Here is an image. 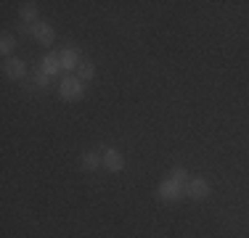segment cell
I'll list each match as a JSON object with an SVG mask.
<instances>
[{
    "label": "cell",
    "instance_id": "6da1fadb",
    "mask_svg": "<svg viewBox=\"0 0 249 238\" xmlns=\"http://www.w3.org/2000/svg\"><path fill=\"white\" fill-rule=\"evenodd\" d=\"M61 98H67V101H80L82 98V82L80 80H74V77H67V80L61 82Z\"/></svg>",
    "mask_w": 249,
    "mask_h": 238
},
{
    "label": "cell",
    "instance_id": "7a4b0ae2",
    "mask_svg": "<svg viewBox=\"0 0 249 238\" xmlns=\"http://www.w3.org/2000/svg\"><path fill=\"white\" fill-rule=\"evenodd\" d=\"M32 34H35V40H37L40 45H51L53 43V29L48 27V24H37V21H35Z\"/></svg>",
    "mask_w": 249,
    "mask_h": 238
},
{
    "label": "cell",
    "instance_id": "3957f363",
    "mask_svg": "<svg viewBox=\"0 0 249 238\" xmlns=\"http://www.w3.org/2000/svg\"><path fill=\"white\" fill-rule=\"evenodd\" d=\"M180 193H183V186L175 180H164L162 186H159V196H162V199H178Z\"/></svg>",
    "mask_w": 249,
    "mask_h": 238
},
{
    "label": "cell",
    "instance_id": "277c9868",
    "mask_svg": "<svg viewBox=\"0 0 249 238\" xmlns=\"http://www.w3.org/2000/svg\"><path fill=\"white\" fill-rule=\"evenodd\" d=\"M104 164H106V170H111V172H117V170H122V153L120 151H114V148H109V151L104 153Z\"/></svg>",
    "mask_w": 249,
    "mask_h": 238
},
{
    "label": "cell",
    "instance_id": "5b68a950",
    "mask_svg": "<svg viewBox=\"0 0 249 238\" xmlns=\"http://www.w3.org/2000/svg\"><path fill=\"white\" fill-rule=\"evenodd\" d=\"M43 71L45 74H58V71H61V58L56 56V53H48V56L43 58Z\"/></svg>",
    "mask_w": 249,
    "mask_h": 238
},
{
    "label": "cell",
    "instance_id": "8992f818",
    "mask_svg": "<svg viewBox=\"0 0 249 238\" xmlns=\"http://www.w3.org/2000/svg\"><path fill=\"white\" fill-rule=\"evenodd\" d=\"M207 193H210L207 180H191L188 183V196H191V199H204Z\"/></svg>",
    "mask_w": 249,
    "mask_h": 238
},
{
    "label": "cell",
    "instance_id": "52a82bcc",
    "mask_svg": "<svg viewBox=\"0 0 249 238\" xmlns=\"http://www.w3.org/2000/svg\"><path fill=\"white\" fill-rule=\"evenodd\" d=\"M5 74L11 77V80H21L24 77V61H19V58H14V61H5Z\"/></svg>",
    "mask_w": 249,
    "mask_h": 238
},
{
    "label": "cell",
    "instance_id": "ba28073f",
    "mask_svg": "<svg viewBox=\"0 0 249 238\" xmlns=\"http://www.w3.org/2000/svg\"><path fill=\"white\" fill-rule=\"evenodd\" d=\"M58 58H61V69H77L80 67V58H77L74 51H61Z\"/></svg>",
    "mask_w": 249,
    "mask_h": 238
},
{
    "label": "cell",
    "instance_id": "9c48e42d",
    "mask_svg": "<svg viewBox=\"0 0 249 238\" xmlns=\"http://www.w3.org/2000/svg\"><path fill=\"white\" fill-rule=\"evenodd\" d=\"M101 164V156L98 153H85V156H82V167H85V170H96V167Z\"/></svg>",
    "mask_w": 249,
    "mask_h": 238
},
{
    "label": "cell",
    "instance_id": "30bf717a",
    "mask_svg": "<svg viewBox=\"0 0 249 238\" xmlns=\"http://www.w3.org/2000/svg\"><path fill=\"white\" fill-rule=\"evenodd\" d=\"M14 45H16V40L11 37V34H3V40H0V51L11 53V51H14Z\"/></svg>",
    "mask_w": 249,
    "mask_h": 238
},
{
    "label": "cell",
    "instance_id": "8fae6325",
    "mask_svg": "<svg viewBox=\"0 0 249 238\" xmlns=\"http://www.w3.org/2000/svg\"><path fill=\"white\" fill-rule=\"evenodd\" d=\"M21 16H24L27 21H32V19H37V8H35L32 3H27L24 8H21Z\"/></svg>",
    "mask_w": 249,
    "mask_h": 238
},
{
    "label": "cell",
    "instance_id": "7c38bea8",
    "mask_svg": "<svg viewBox=\"0 0 249 238\" xmlns=\"http://www.w3.org/2000/svg\"><path fill=\"white\" fill-rule=\"evenodd\" d=\"M93 77V64H80V80H90Z\"/></svg>",
    "mask_w": 249,
    "mask_h": 238
},
{
    "label": "cell",
    "instance_id": "4fadbf2b",
    "mask_svg": "<svg viewBox=\"0 0 249 238\" xmlns=\"http://www.w3.org/2000/svg\"><path fill=\"white\" fill-rule=\"evenodd\" d=\"M173 180L183 186V183H186V170H180V167H178V170H173Z\"/></svg>",
    "mask_w": 249,
    "mask_h": 238
},
{
    "label": "cell",
    "instance_id": "5bb4252c",
    "mask_svg": "<svg viewBox=\"0 0 249 238\" xmlns=\"http://www.w3.org/2000/svg\"><path fill=\"white\" fill-rule=\"evenodd\" d=\"M35 85H40V87H45L48 85V74H45V71H40L37 77H35Z\"/></svg>",
    "mask_w": 249,
    "mask_h": 238
}]
</instances>
